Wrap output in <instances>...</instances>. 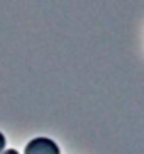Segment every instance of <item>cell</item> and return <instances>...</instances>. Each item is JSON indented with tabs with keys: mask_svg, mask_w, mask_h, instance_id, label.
<instances>
[{
	"mask_svg": "<svg viewBox=\"0 0 144 154\" xmlns=\"http://www.w3.org/2000/svg\"><path fill=\"white\" fill-rule=\"evenodd\" d=\"M24 154H61L58 144L48 137H36L24 147Z\"/></svg>",
	"mask_w": 144,
	"mask_h": 154,
	"instance_id": "obj_1",
	"label": "cell"
},
{
	"mask_svg": "<svg viewBox=\"0 0 144 154\" xmlns=\"http://www.w3.org/2000/svg\"><path fill=\"white\" fill-rule=\"evenodd\" d=\"M5 144H7V140H5V136L0 132V154L5 151Z\"/></svg>",
	"mask_w": 144,
	"mask_h": 154,
	"instance_id": "obj_2",
	"label": "cell"
},
{
	"mask_svg": "<svg viewBox=\"0 0 144 154\" xmlns=\"http://www.w3.org/2000/svg\"><path fill=\"white\" fill-rule=\"evenodd\" d=\"M2 154H19V152H17V151H15V149H5V151H4V152H2Z\"/></svg>",
	"mask_w": 144,
	"mask_h": 154,
	"instance_id": "obj_3",
	"label": "cell"
}]
</instances>
